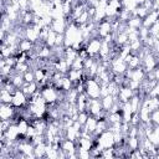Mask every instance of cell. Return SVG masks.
<instances>
[{
	"instance_id": "obj_1",
	"label": "cell",
	"mask_w": 159,
	"mask_h": 159,
	"mask_svg": "<svg viewBox=\"0 0 159 159\" xmlns=\"http://www.w3.org/2000/svg\"><path fill=\"white\" fill-rule=\"evenodd\" d=\"M84 93L88 98H101V82L97 77L84 80Z\"/></svg>"
},
{
	"instance_id": "obj_2",
	"label": "cell",
	"mask_w": 159,
	"mask_h": 159,
	"mask_svg": "<svg viewBox=\"0 0 159 159\" xmlns=\"http://www.w3.org/2000/svg\"><path fill=\"white\" fill-rule=\"evenodd\" d=\"M96 143H97L102 149L113 148V147L116 145L113 132H112V130H109V129L104 130L102 134H99V135H97V137H96Z\"/></svg>"
},
{
	"instance_id": "obj_3",
	"label": "cell",
	"mask_w": 159,
	"mask_h": 159,
	"mask_svg": "<svg viewBox=\"0 0 159 159\" xmlns=\"http://www.w3.org/2000/svg\"><path fill=\"white\" fill-rule=\"evenodd\" d=\"M109 70L114 75H125V72L128 70V63L125 62V60L123 57L116 56L109 62Z\"/></svg>"
},
{
	"instance_id": "obj_4",
	"label": "cell",
	"mask_w": 159,
	"mask_h": 159,
	"mask_svg": "<svg viewBox=\"0 0 159 159\" xmlns=\"http://www.w3.org/2000/svg\"><path fill=\"white\" fill-rule=\"evenodd\" d=\"M101 46H102V39L98 37V36H94V37L89 39L84 43V48L87 50V52L91 57H98Z\"/></svg>"
},
{
	"instance_id": "obj_5",
	"label": "cell",
	"mask_w": 159,
	"mask_h": 159,
	"mask_svg": "<svg viewBox=\"0 0 159 159\" xmlns=\"http://www.w3.org/2000/svg\"><path fill=\"white\" fill-rule=\"evenodd\" d=\"M27 102H29V97L25 94V92L21 88H17L14 92V94H12V102H11V104L15 108H22V107H26L27 106Z\"/></svg>"
},
{
	"instance_id": "obj_6",
	"label": "cell",
	"mask_w": 159,
	"mask_h": 159,
	"mask_svg": "<svg viewBox=\"0 0 159 159\" xmlns=\"http://www.w3.org/2000/svg\"><path fill=\"white\" fill-rule=\"evenodd\" d=\"M16 116V108L11 103H1L0 106V118L1 120H12Z\"/></svg>"
},
{
	"instance_id": "obj_7",
	"label": "cell",
	"mask_w": 159,
	"mask_h": 159,
	"mask_svg": "<svg viewBox=\"0 0 159 159\" xmlns=\"http://www.w3.org/2000/svg\"><path fill=\"white\" fill-rule=\"evenodd\" d=\"M112 19L106 17L104 20H102L101 22L97 24V36L103 39L104 36H107L108 34H112V24H111Z\"/></svg>"
},
{
	"instance_id": "obj_8",
	"label": "cell",
	"mask_w": 159,
	"mask_h": 159,
	"mask_svg": "<svg viewBox=\"0 0 159 159\" xmlns=\"http://www.w3.org/2000/svg\"><path fill=\"white\" fill-rule=\"evenodd\" d=\"M68 20L67 17H61V19H55L52 20V24H51V29L57 32V34H65L67 26H68Z\"/></svg>"
},
{
	"instance_id": "obj_9",
	"label": "cell",
	"mask_w": 159,
	"mask_h": 159,
	"mask_svg": "<svg viewBox=\"0 0 159 159\" xmlns=\"http://www.w3.org/2000/svg\"><path fill=\"white\" fill-rule=\"evenodd\" d=\"M135 94V92L127 84H123L120 86L119 88V92H118V99L122 102V103H125V102H129V99Z\"/></svg>"
},
{
	"instance_id": "obj_10",
	"label": "cell",
	"mask_w": 159,
	"mask_h": 159,
	"mask_svg": "<svg viewBox=\"0 0 159 159\" xmlns=\"http://www.w3.org/2000/svg\"><path fill=\"white\" fill-rule=\"evenodd\" d=\"M97 123H98V118H96V117H93V116L89 114L88 119H87L86 123L83 124L82 130H84V132L91 133V134L94 135V130H96V128H97Z\"/></svg>"
},
{
	"instance_id": "obj_11",
	"label": "cell",
	"mask_w": 159,
	"mask_h": 159,
	"mask_svg": "<svg viewBox=\"0 0 159 159\" xmlns=\"http://www.w3.org/2000/svg\"><path fill=\"white\" fill-rule=\"evenodd\" d=\"M67 76L68 78L76 84L78 82H81L82 80H86L84 78V72L83 70H75V68H70V71L67 72Z\"/></svg>"
},
{
	"instance_id": "obj_12",
	"label": "cell",
	"mask_w": 159,
	"mask_h": 159,
	"mask_svg": "<svg viewBox=\"0 0 159 159\" xmlns=\"http://www.w3.org/2000/svg\"><path fill=\"white\" fill-rule=\"evenodd\" d=\"M39 88H40V84H39L36 81L30 82V83H26V82H25V84L21 87V89L25 92V94H26L29 98H30L32 94H35L37 91H40Z\"/></svg>"
},
{
	"instance_id": "obj_13",
	"label": "cell",
	"mask_w": 159,
	"mask_h": 159,
	"mask_svg": "<svg viewBox=\"0 0 159 159\" xmlns=\"http://www.w3.org/2000/svg\"><path fill=\"white\" fill-rule=\"evenodd\" d=\"M158 20H159L158 12H157L155 10H152V11H149V14L143 19V26H145V27L149 29V27L153 26Z\"/></svg>"
},
{
	"instance_id": "obj_14",
	"label": "cell",
	"mask_w": 159,
	"mask_h": 159,
	"mask_svg": "<svg viewBox=\"0 0 159 159\" xmlns=\"http://www.w3.org/2000/svg\"><path fill=\"white\" fill-rule=\"evenodd\" d=\"M117 99H118V97H117V96H112V94H107V96L102 97V98H101V102H102L103 109L107 111V112H109V109L112 108V106L114 104V102H116Z\"/></svg>"
},
{
	"instance_id": "obj_15",
	"label": "cell",
	"mask_w": 159,
	"mask_h": 159,
	"mask_svg": "<svg viewBox=\"0 0 159 159\" xmlns=\"http://www.w3.org/2000/svg\"><path fill=\"white\" fill-rule=\"evenodd\" d=\"M9 81L16 87V88H21L25 84V80H24V75L19 73V72H14L11 75V77L9 78Z\"/></svg>"
},
{
	"instance_id": "obj_16",
	"label": "cell",
	"mask_w": 159,
	"mask_h": 159,
	"mask_svg": "<svg viewBox=\"0 0 159 159\" xmlns=\"http://www.w3.org/2000/svg\"><path fill=\"white\" fill-rule=\"evenodd\" d=\"M19 50L21 51V52H30V51H32L34 50V47H35V43L32 42V41H30V40H27V39H21L20 41H19Z\"/></svg>"
},
{
	"instance_id": "obj_17",
	"label": "cell",
	"mask_w": 159,
	"mask_h": 159,
	"mask_svg": "<svg viewBox=\"0 0 159 159\" xmlns=\"http://www.w3.org/2000/svg\"><path fill=\"white\" fill-rule=\"evenodd\" d=\"M127 26L130 27V29H134V30H139V29L143 26V19H140V17L137 16V15H133V16L127 21Z\"/></svg>"
},
{
	"instance_id": "obj_18",
	"label": "cell",
	"mask_w": 159,
	"mask_h": 159,
	"mask_svg": "<svg viewBox=\"0 0 159 159\" xmlns=\"http://www.w3.org/2000/svg\"><path fill=\"white\" fill-rule=\"evenodd\" d=\"M46 148H47V143L43 140L39 144L35 145V155L36 158H42V157H46Z\"/></svg>"
},
{
	"instance_id": "obj_19",
	"label": "cell",
	"mask_w": 159,
	"mask_h": 159,
	"mask_svg": "<svg viewBox=\"0 0 159 159\" xmlns=\"http://www.w3.org/2000/svg\"><path fill=\"white\" fill-rule=\"evenodd\" d=\"M56 37H57V32H55L52 29H50L48 35H47L46 40L43 41V42H45V45H47L48 47H51V48H52V47L56 45Z\"/></svg>"
},
{
	"instance_id": "obj_20",
	"label": "cell",
	"mask_w": 159,
	"mask_h": 159,
	"mask_svg": "<svg viewBox=\"0 0 159 159\" xmlns=\"http://www.w3.org/2000/svg\"><path fill=\"white\" fill-rule=\"evenodd\" d=\"M12 92L7 91L6 88H1V92H0V101L1 103H11L12 102Z\"/></svg>"
},
{
	"instance_id": "obj_21",
	"label": "cell",
	"mask_w": 159,
	"mask_h": 159,
	"mask_svg": "<svg viewBox=\"0 0 159 159\" xmlns=\"http://www.w3.org/2000/svg\"><path fill=\"white\" fill-rule=\"evenodd\" d=\"M128 63V68H138V67H140L142 66V58L137 55V53H133V56H132V58L127 62Z\"/></svg>"
},
{
	"instance_id": "obj_22",
	"label": "cell",
	"mask_w": 159,
	"mask_h": 159,
	"mask_svg": "<svg viewBox=\"0 0 159 159\" xmlns=\"http://www.w3.org/2000/svg\"><path fill=\"white\" fill-rule=\"evenodd\" d=\"M15 72H19V73H25L26 71H29L31 67H30V63L29 62H16L15 65Z\"/></svg>"
},
{
	"instance_id": "obj_23",
	"label": "cell",
	"mask_w": 159,
	"mask_h": 159,
	"mask_svg": "<svg viewBox=\"0 0 159 159\" xmlns=\"http://www.w3.org/2000/svg\"><path fill=\"white\" fill-rule=\"evenodd\" d=\"M148 14H149V10H148L144 5H138V6H137V9H135V11H134V15L139 16L140 19H144Z\"/></svg>"
},
{
	"instance_id": "obj_24",
	"label": "cell",
	"mask_w": 159,
	"mask_h": 159,
	"mask_svg": "<svg viewBox=\"0 0 159 159\" xmlns=\"http://www.w3.org/2000/svg\"><path fill=\"white\" fill-rule=\"evenodd\" d=\"M83 62H84V58H82L80 55L75 58V61L72 62L71 65V68H75V70H83Z\"/></svg>"
},
{
	"instance_id": "obj_25",
	"label": "cell",
	"mask_w": 159,
	"mask_h": 159,
	"mask_svg": "<svg viewBox=\"0 0 159 159\" xmlns=\"http://www.w3.org/2000/svg\"><path fill=\"white\" fill-rule=\"evenodd\" d=\"M24 80L26 83H30V82H34L35 81V73H34V70L30 68L29 71H26L24 73Z\"/></svg>"
},
{
	"instance_id": "obj_26",
	"label": "cell",
	"mask_w": 159,
	"mask_h": 159,
	"mask_svg": "<svg viewBox=\"0 0 159 159\" xmlns=\"http://www.w3.org/2000/svg\"><path fill=\"white\" fill-rule=\"evenodd\" d=\"M150 120L154 125H159V108L150 113Z\"/></svg>"
},
{
	"instance_id": "obj_27",
	"label": "cell",
	"mask_w": 159,
	"mask_h": 159,
	"mask_svg": "<svg viewBox=\"0 0 159 159\" xmlns=\"http://www.w3.org/2000/svg\"><path fill=\"white\" fill-rule=\"evenodd\" d=\"M158 66H159V62H158Z\"/></svg>"
}]
</instances>
